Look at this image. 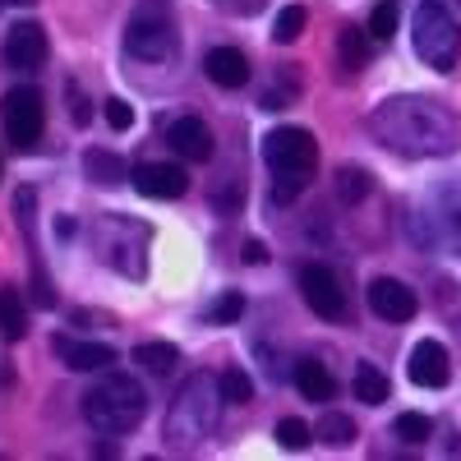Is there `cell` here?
Returning a JSON list of instances; mask_svg holds the SVG:
<instances>
[{
	"instance_id": "19",
	"label": "cell",
	"mask_w": 461,
	"mask_h": 461,
	"mask_svg": "<svg viewBox=\"0 0 461 461\" xmlns=\"http://www.w3.org/2000/svg\"><path fill=\"white\" fill-rule=\"evenodd\" d=\"M351 388H356V397L365 406H383V402H388V393H393V383H388V374H383L378 365H356Z\"/></svg>"
},
{
	"instance_id": "26",
	"label": "cell",
	"mask_w": 461,
	"mask_h": 461,
	"mask_svg": "<svg viewBox=\"0 0 461 461\" xmlns=\"http://www.w3.org/2000/svg\"><path fill=\"white\" fill-rule=\"evenodd\" d=\"M304 5H286V10H277V23H273V37L277 42H295V37L304 32Z\"/></svg>"
},
{
	"instance_id": "11",
	"label": "cell",
	"mask_w": 461,
	"mask_h": 461,
	"mask_svg": "<svg viewBox=\"0 0 461 461\" xmlns=\"http://www.w3.org/2000/svg\"><path fill=\"white\" fill-rule=\"evenodd\" d=\"M47 32L42 23H14L5 37V65L10 69H42L47 65Z\"/></svg>"
},
{
	"instance_id": "18",
	"label": "cell",
	"mask_w": 461,
	"mask_h": 461,
	"mask_svg": "<svg viewBox=\"0 0 461 461\" xmlns=\"http://www.w3.org/2000/svg\"><path fill=\"white\" fill-rule=\"evenodd\" d=\"M84 171H88V180H93V185H102V189H115V185H125V180H130V167H125L121 158H115V152H102V148H93V152H88Z\"/></svg>"
},
{
	"instance_id": "32",
	"label": "cell",
	"mask_w": 461,
	"mask_h": 461,
	"mask_svg": "<svg viewBox=\"0 0 461 461\" xmlns=\"http://www.w3.org/2000/svg\"><path fill=\"white\" fill-rule=\"evenodd\" d=\"M217 5L226 10V14H240V19H249V14H258L267 0H217Z\"/></svg>"
},
{
	"instance_id": "17",
	"label": "cell",
	"mask_w": 461,
	"mask_h": 461,
	"mask_svg": "<svg viewBox=\"0 0 461 461\" xmlns=\"http://www.w3.org/2000/svg\"><path fill=\"white\" fill-rule=\"evenodd\" d=\"M295 388H300L304 402H332L337 397V378L319 360H300L295 365Z\"/></svg>"
},
{
	"instance_id": "13",
	"label": "cell",
	"mask_w": 461,
	"mask_h": 461,
	"mask_svg": "<svg viewBox=\"0 0 461 461\" xmlns=\"http://www.w3.org/2000/svg\"><path fill=\"white\" fill-rule=\"evenodd\" d=\"M134 185L148 199H180L189 189V176L171 162H143V167H134Z\"/></svg>"
},
{
	"instance_id": "23",
	"label": "cell",
	"mask_w": 461,
	"mask_h": 461,
	"mask_svg": "<svg viewBox=\"0 0 461 461\" xmlns=\"http://www.w3.org/2000/svg\"><path fill=\"white\" fill-rule=\"evenodd\" d=\"M314 438H323V443H332V447H346V443H356V420L351 415H323L319 420V429H314Z\"/></svg>"
},
{
	"instance_id": "24",
	"label": "cell",
	"mask_w": 461,
	"mask_h": 461,
	"mask_svg": "<svg viewBox=\"0 0 461 461\" xmlns=\"http://www.w3.org/2000/svg\"><path fill=\"white\" fill-rule=\"evenodd\" d=\"M337 194H341L346 203H360V199L369 194V171H365V167H341V171H337Z\"/></svg>"
},
{
	"instance_id": "21",
	"label": "cell",
	"mask_w": 461,
	"mask_h": 461,
	"mask_svg": "<svg viewBox=\"0 0 461 461\" xmlns=\"http://www.w3.org/2000/svg\"><path fill=\"white\" fill-rule=\"evenodd\" d=\"M28 332V310H23V300H19V291H0V337L5 341H19Z\"/></svg>"
},
{
	"instance_id": "25",
	"label": "cell",
	"mask_w": 461,
	"mask_h": 461,
	"mask_svg": "<svg viewBox=\"0 0 461 461\" xmlns=\"http://www.w3.org/2000/svg\"><path fill=\"white\" fill-rule=\"evenodd\" d=\"M240 314H245V295L240 291H226V295H217L208 304V323H236Z\"/></svg>"
},
{
	"instance_id": "16",
	"label": "cell",
	"mask_w": 461,
	"mask_h": 461,
	"mask_svg": "<svg viewBox=\"0 0 461 461\" xmlns=\"http://www.w3.org/2000/svg\"><path fill=\"white\" fill-rule=\"evenodd\" d=\"M203 69H208V79H212L217 88H240V84L249 79V60H245V51H236V47L208 51Z\"/></svg>"
},
{
	"instance_id": "1",
	"label": "cell",
	"mask_w": 461,
	"mask_h": 461,
	"mask_svg": "<svg viewBox=\"0 0 461 461\" xmlns=\"http://www.w3.org/2000/svg\"><path fill=\"white\" fill-rule=\"evenodd\" d=\"M369 134L402 158H447L461 148V115L434 97H393L369 111Z\"/></svg>"
},
{
	"instance_id": "20",
	"label": "cell",
	"mask_w": 461,
	"mask_h": 461,
	"mask_svg": "<svg viewBox=\"0 0 461 461\" xmlns=\"http://www.w3.org/2000/svg\"><path fill=\"white\" fill-rule=\"evenodd\" d=\"M337 60H341V69H351V74H360L369 65V42H365L360 28H341L337 32Z\"/></svg>"
},
{
	"instance_id": "14",
	"label": "cell",
	"mask_w": 461,
	"mask_h": 461,
	"mask_svg": "<svg viewBox=\"0 0 461 461\" xmlns=\"http://www.w3.org/2000/svg\"><path fill=\"white\" fill-rule=\"evenodd\" d=\"M447 378H452V360L443 351V341H420L411 351V383H420V388H443Z\"/></svg>"
},
{
	"instance_id": "30",
	"label": "cell",
	"mask_w": 461,
	"mask_h": 461,
	"mask_svg": "<svg viewBox=\"0 0 461 461\" xmlns=\"http://www.w3.org/2000/svg\"><path fill=\"white\" fill-rule=\"evenodd\" d=\"M310 438H314V429L304 425V420H282V425H277V443H282L286 452H300Z\"/></svg>"
},
{
	"instance_id": "5",
	"label": "cell",
	"mask_w": 461,
	"mask_h": 461,
	"mask_svg": "<svg viewBox=\"0 0 461 461\" xmlns=\"http://www.w3.org/2000/svg\"><path fill=\"white\" fill-rule=\"evenodd\" d=\"M415 56L425 60L429 69H438V74L456 69L461 28H456V19L438 5V0H425V5L415 10Z\"/></svg>"
},
{
	"instance_id": "27",
	"label": "cell",
	"mask_w": 461,
	"mask_h": 461,
	"mask_svg": "<svg viewBox=\"0 0 461 461\" xmlns=\"http://www.w3.org/2000/svg\"><path fill=\"white\" fill-rule=\"evenodd\" d=\"M217 383H221V397H226V402H236V406H245V402L254 397V383H249L245 369H226Z\"/></svg>"
},
{
	"instance_id": "2",
	"label": "cell",
	"mask_w": 461,
	"mask_h": 461,
	"mask_svg": "<svg viewBox=\"0 0 461 461\" xmlns=\"http://www.w3.org/2000/svg\"><path fill=\"white\" fill-rule=\"evenodd\" d=\"M221 383L208 378V374H194L180 383V393L167 411V447L176 452H189L199 447L212 429H217V411H221Z\"/></svg>"
},
{
	"instance_id": "12",
	"label": "cell",
	"mask_w": 461,
	"mask_h": 461,
	"mask_svg": "<svg viewBox=\"0 0 461 461\" xmlns=\"http://www.w3.org/2000/svg\"><path fill=\"white\" fill-rule=\"evenodd\" d=\"M51 351L65 360V369L74 374H106L115 365V351L106 341H74V337H56Z\"/></svg>"
},
{
	"instance_id": "22",
	"label": "cell",
	"mask_w": 461,
	"mask_h": 461,
	"mask_svg": "<svg viewBox=\"0 0 461 461\" xmlns=\"http://www.w3.org/2000/svg\"><path fill=\"white\" fill-rule=\"evenodd\" d=\"M134 360L148 369V374H171L176 365H180V351L171 341H143L139 351H134Z\"/></svg>"
},
{
	"instance_id": "8",
	"label": "cell",
	"mask_w": 461,
	"mask_h": 461,
	"mask_svg": "<svg viewBox=\"0 0 461 461\" xmlns=\"http://www.w3.org/2000/svg\"><path fill=\"white\" fill-rule=\"evenodd\" d=\"M0 121H5V134L19 152H32L42 143V125H47V106L37 88H10L5 102H0Z\"/></svg>"
},
{
	"instance_id": "33",
	"label": "cell",
	"mask_w": 461,
	"mask_h": 461,
	"mask_svg": "<svg viewBox=\"0 0 461 461\" xmlns=\"http://www.w3.org/2000/svg\"><path fill=\"white\" fill-rule=\"evenodd\" d=\"M69 115H74V125H88V102H84V93H79V84H69Z\"/></svg>"
},
{
	"instance_id": "31",
	"label": "cell",
	"mask_w": 461,
	"mask_h": 461,
	"mask_svg": "<svg viewBox=\"0 0 461 461\" xmlns=\"http://www.w3.org/2000/svg\"><path fill=\"white\" fill-rule=\"evenodd\" d=\"M106 125H111V130H130V125H134V106H130L125 97H111V102H106Z\"/></svg>"
},
{
	"instance_id": "10",
	"label": "cell",
	"mask_w": 461,
	"mask_h": 461,
	"mask_svg": "<svg viewBox=\"0 0 461 461\" xmlns=\"http://www.w3.org/2000/svg\"><path fill=\"white\" fill-rule=\"evenodd\" d=\"M369 310L388 323H411L415 310H420V295L397 277H374L369 282Z\"/></svg>"
},
{
	"instance_id": "28",
	"label": "cell",
	"mask_w": 461,
	"mask_h": 461,
	"mask_svg": "<svg viewBox=\"0 0 461 461\" xmlns=\"http://www.w3.org/2000/svg\"><path fill=\"white\" fill-rule=\"evenodd\" d=\"M429 434H434V425H429V415H415V411L397 415V438H402V443H425Z\"/></svg>"
},
{
	"instance_id": "7",
	"label": "cell",
	"mask_w": 461,
	"mask_h": 461,
	"mask_svg": "<svg viewBox=\"0 0 461 461\" xmlns=\"http://www.w3.org/2000/svg\"><path fill=\"white\" fill-rule=\"evenodd\" d=\"M263 162L273 167L277 176H300V180H310L314 162H319V143L310 130H300V125H282L263 139Z\"/></svg>"
},
{
	"instance_id": "3",
	"label": "cell",
	"mask_w": 461,
	"mask_h": 461,
	"mask_svg": "<svg viewBox=\"0 0 461 461\" xmlns=\"http://www.w3.org/2000/svg\"><path fill=\"white\" fill-rule=\"evenodd\" d=\"M143 415H148V393H143V383H134L130 374H106L97 388L84 397V420L106 438L139 429Z\"/></svg>"
},
{
	"instance_id": "15",
	"label": "cell",
	"mask_w": 461,
	"mask_h": 461,
	"mask_svg": "<svg viewBox=\"0 0 461 461\" xmlns=\"http://www.w3.org/2000/svg\"><path fill=\"white\" fill-rule=\"evenodd\" d=\"M171 143L189 162H208L212 158V130L199 121V115H180V121L171 125Z\"/></svg>"
},
{
	"instance_id": "29",
	"label": "cell",
	"mask_w": 461,
	"mask_h": 461,
	"mask_svg": "<svg viewBox=\"0 0 461 461\" xmlns=\"http://www.w3.org/2000/svg\"><path fill=\"white\" fill-rule=\"evenodd\" d=\"M369 32L378 37V42H393V32H397V5H393V0L374 5V14H369Z\"/></svg>"
},
{
	"instance_id": "35",
	"label": "cell",
	"mask_w": 461,
	"mask_h": 461,
	"mask_svg": "<svg viewBox=\"0 0 461 461\" xmlns=\"http://www.w3.org/2000/svg\"><path fill=\"white\" fill-rule=\"evenodd\" d=\"M10 5H32V0H0V10H10Z\"/></svg>"
},
{
	"instance_id": "34",
	"label": "cell",
	"mask_w": 461,
	"mask_h": 461,
	"mask_svg": "<svg viewBox=\"0 0 461 461\" xmlns=\"http://www.w3.org/2000/svg\"><path fill=\"white\" fill-rule=\"evenodd\" d=\"M245 258H249V263H263L267 254H263V245H258V240H249V245H245Z\"/></svg>"
},
{
	"instance_id": "6",
	"label": "cell",
	"mask_w": 461,
	"mask_h": 461,
	"mask_svg": "<svg viewBox=\"0 0 461 461\" xmlns=\"http://www.w3.org/2000/svg\"><path fill=\"white\" fill-rule=\"evenodd\" d=\"M97 240H102V254L106 263L115 267V273H125V277H143V267H148V226L139 221H125V217H106L97 226Z\"/></svg>"
},
{
	"instance_id": "4",
	"label": "cell",
	"mask_w": 461,
	"mask_h": 461,
	"mask_svg": "<svg viewBox=\"0 0 461 461\" xmlns=\"http://www.w3.org/2000/svg\"><path fill=\"white\" fill-rule=\"evenodd\" d=\"M125 47L134 60H171L180 47V32H176V10L171 0H139L130 23H125Z\"/></svg>"
},
{
	"instance_id": "9",
	"label": "cell",
	"mask_w": 461,
	"mask_h": 461,
	"mask_svg": "<svg viewBox=\"0 0 461 461\" xmlns=\"http://www.w3.org/2000/svg\"><path fill=\"white\" fill-rule=\"evenodd\" d=\"M300 295L319 319H328V323L346 319V291H341V282L328 263H304L300 267Z\"/></svg>"
}]
</instances>
